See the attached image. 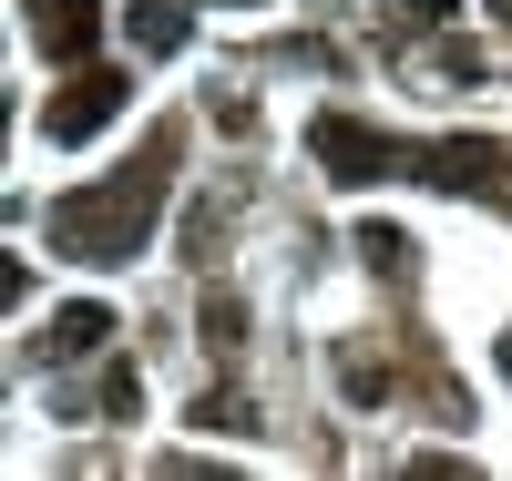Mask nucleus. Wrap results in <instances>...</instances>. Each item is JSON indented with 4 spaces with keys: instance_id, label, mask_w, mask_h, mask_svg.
<instances>
[{
    "instance_id": "1",
    "label": "nucleus",
    "mask_w": 512,
    "mask_h": 481,
    "mask_svg": "<svg viewBox=\"0 0 512 481\" xmlns=\"http://www.w3.org/2000/svg\"><path fill=\"white\" fill-rule=\"evenodd\" d=\"M175 154H185V134L154 123L123 174H103V185H82V195L52 205V246L82 256V267H134L144 236H154V215H164V185H175Z\"/></svg>"
},
{
    "instance_id": "2",
    "label": "nucleus",
    "mask_w": 512,
    "mask_h": 481,
    "mask_svg": "<svg viewBox=\"0 0 512 481\" xmlns=\"http://www.w3.org/2000/svg\"><path fill=\"white\" fill-rule=\"evenodd\" d=\"M308 154L338 174V185H379V174H420V154L410 144H390V134H369V123H349V113H318L308 123Z\"/></svg>"
},
{
    "instance_id": "3",
    "label": "nucleus",
    "mask_w": 512,
    "mask_h": 481,
    "mask_svg": "<svg viewBox=\"0 0 512 481\" xmlns=\"http://www.w3.org/2000/svg\"><path fill=\"white\" fill-rule=\"evenodd\" d=\"M123 103H134V82H123V72L72 62V82H62L52 103H41V134H52V144H93V134H103V123H113Z\"/></svg>"
},
{
    "instance_id": "4",
    "label": "nucleus",
    "mask_w": 512,
    "mask_h": 481,
    "mask_svg": "<svg viewBox=\"0 0 512 481\" xmlns=\"http://www.w3.org/2000/svg\"><path fill=\"white\" fill-rule=\"evenodd\" d=\"M31 41H41L62 72L93 62V41H103V0H31Z\"/></svg>"
},
{
    "instance_id": "5",
    "label": "nucleus",
    "mask_w": 512,
    "mask_h": 481,
    "mask_svg": "<svg viewBox=\"0 0 512 481\" xmlns=\"http://www.w3.org/2000/svg\"><path fill=\"white\" fill-rule=\"evenodd\" d=\"M492 174H502V144H482V134H451L420 154V185H441V195H492Z\"/></svg>"
},
{
    "instance_id": "6",
    "label": "nucleus",
    "mask_w": 512,
    "mask_h": 481,
    "mask_svg": "<svg viewBox=\"0 0 512 481\" xmlns=\"http://www.w3.org/2000/svg\"><path fill=\"white\" fill-rule=\"evenodd\" d=\"M123 31H134V52H185V41H195V11H185V0H134V11H123Z\"/></svg>"
},
{
    "instance_id": "7",
    "label": "nucleus",
    "mask_w": 512,
    "mask_h": 481,
    "mask_svg": "<svg viewBox=\"0 0 512 481\" xmlns=\"http://www.w3.org/2000/svg\"><path fill=\"white\" fill-rule=\"evenodd\" d=\"M103 338H113V308H93V297H82V308H62V318H52V338H41V359H93Z\"/></svg>"
},
{
    "instance_id": "8",
    "label": "nucleus",
    "mask_w": 512,
    "mask_h": 481,
    "mask_svg": "<svg viewBox=\"0 0 512 481\" xmlns=\"http://www.w3.org/2000/svg\"><path fill=\"white\" fill-rule=\"evenodd\" d=\"M205 348H216V359H236V348H246V308H236L226 287L205 297Z\"/></svg>"
},
{
    "instance_id": "9",
    "label": "nucleus",
    "mask_w": 512,
    "mask_h": 481,
    "mask_svg": "<svg viewBox=\"0 0 512 481\" xmlns=\"http://www.w3.org/2000/svg\"><path fill=\"white\" fill-rule=\"evenodd\" d=\"M359 256H369V277H400L410 267V236L400 226H359Z\"/></svg>"
},
{
    "instance_id": "10",
    "label": "nucleus",
    "mask_w": 512,
    "mask_h": 481,
    "mask_svg": "<svg viewBox=\"0 0 512 481\" xmlns=\"http://www.w3.org/2000/svg\"><path fill=\"white\" fill-rule=\"evenodd\" d=\"M195 420H205V430H256V420H246V400H236V389H205V400H195Z\"/></svg>"
},
{
    "instance_id": "11",
    "label": "nucleus",
    "mask_w": 512,
    "mask_h": 481,
    "mask_svg": "<svg viewBox=\"0 0 512 481\" xmlns=\"http://www.w3.org/2000/svg\"><path fill=\"white\" fill-rule=\"evenodd\" d=\"M134 400H144V389H134V369L113 359V369H103V410H113V420H134Z\"/></svg>"
},
{
    "instance_id": "12",
    "label": "nucleus",
    "mask_w": 512,
    "mask_h": 481,
    "mask_svg": "<svg viewBox=\"0 0 512 481\" xmlns=\"http://www.w3.org/2000/svg\"><path fill=\"white\" fill-rule=\"evenodd\" d=\"M400 11H410V21H451V0H400Z\"/></svg>"
},
{
    "instance_id": "13",
    "label": "nucleus",
    "mask_w": 512,
    "mask_h": 481,
    "mask_svg": "<svg viewBox=\"0 0 512 481\" xmlns=\"http://www.w3.org/2000/svg\"><path fill=\"white\" fill-rule=\"evenodd\" d=\"M492 21H502V31H512V0H492Z\"/></svg>"
},
{
    "instance_id": "14",
    "label": "nucleus",
    "mask_w": 512,
    "mask_h": 481,
    "mask_svg": "<svg viewBox=\"0 0 512 481\" xmlns=\"http://www.w3.org/2000/svg\"><path fill=\"white\" fill-rule=\"evenodd\" d=\"M502 379H512V338H502Z\"/></svg>"
}]
</instances>
